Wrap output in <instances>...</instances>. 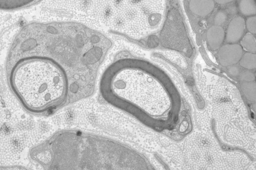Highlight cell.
I'll return each instance as SVG.
<instances>
[{
	"mask_svg": "<svg viewBox=\"0 0 256 170\" xmlns=\"http://www.w3.org/2000/svg\"><path fill=\"white\" fill-rule=\"evenodd\" d=\"M252 107L254 110L256 112V101L252 104Z\"/></svg>",
	"mask_w": 256,
	"mask_h": 170,
	"instance_id": "2e32d148",
	"label": "cell"
},
{
	"mask_svg": "<svg viewBox=\"0 0 256 170\" xmlns=\"http://www.w3.org/2000/svg\"><path fill=\"white\" fill-rule=\"evenodd\" d=\"M10 82L24 107L36 113L61 104L68 90L64 71L46 57H29L20 60L11 71Z\"/></svg>",
	"mask_w": 256,
	"mask_h": 170,
	"instance_id": "6da1fadb",
	"label": "cell"
},
{
	"mask_svg": "<svg viewBox=\"0 0 256 170\" xmlns=\"http://www.w3.org/2000/svg\"><path fill=\"white\" fill-rule=\"evenodd\" d=\"M246 27L251 34H256V16L248 18L246 22Z\"/></svg>",
	"mask_w": 256,
	"mask_h": 170,
	"instance_id": "30bf717a",
	"label": "cell"
},
{
	"mask_svg": "<svg viewBox=\"0 0 256 170\" xmlns=\"http://www.w3.org/2000/svg\"><path fill=\"white\" fill-rule=\"evenodd\" d=\"M189 8L194 14L205 17L210 14L214 8V0H190Z\"/></svg>",
	"mask_w": 256,
	"mask_h": 170,
	"instance_id": "5b68a950",
	"label": "cell"
},
{
	"mask_svg": "<svg viewBox=\"0 0 256 170\" xmlns=\"http://www.w3.org/2000/svg\"><path fill=\"white\" fill-rule=\"evenodd\" d=\"M242 48L238 44H226L221 47L218 51L219 62L224 67L233 65L240 61L242 56Z\"/></svg>",
	"mask_w": 256,
	"mask_h": 170,
	"instance_id": "7a4b0ae2",
	"label": "cell"
},
{
	"mask_svg": "<svg viewBox=\"0 0 256 170\" xmlns=\"http://www.w3.org/2000/svg\"><path fill=\"white\" fill-rule=\"evenodd\" d=\"M240 65L246 69L251 70L256 68V54L247 52L242 55L240 60Z\"/></svg>",
	"mask_w": 256,
	"mask_h": 170,
	"instance_id": "ba28073f",
	"label": "cell"
},
{
	"mask_svg": "<svg viewBox=\"0 0 256 170\" xmlns=\"http://www.w3.org/2000/svg\"><path fill=\"white\" fill-rule=\"evenodd\" d=\"M206 37L210 48L214 50L219 48L222 44L225 37V33L220 26L214 25L208 29Z\"/></svg>",
	"mask_w": 256,
	"mask_h": 170,
	"instance_id": "277c9868",
	"label": "cell"
},
{
	"mask_svg": "<svg viewBox=\"0 0 256 170\" xmlns=\"http://www.w3.org/2000/svg\"><path fill=\"white\" fill-rule=\"evenodd\" d=\"M240 13L246 16L256 14V2L254 0H240L238 5Z\"/></svg>",
	"mask_w": 256,
	"mask_h": 170,
	"instance_id": "52a82bcc",
	"label": "cell"
},
{
	"mask_svg": "<svg viewBox=\"0 0 256 170\" xmlns=\"http://www.w3.org/2000/svg\"><path fill=\"white\" fill-rule=\"evenodd\" d=\"M228 74L232 77L238 76L240 74V69L238 66L232 65L228 69Z\"/></svg>",
	"mask_w": 256,
	"mask_h": 170,
	"instance_id": "4fadbf2b",
	"label": "cell"
},
{
	"mask_svg": "<svg viewBox=\"0 0 256 170\" xmlns=\"http://www.w3.org/2000/svg\"><path fill=\"white\" fill-rule=\"evenodd\" d=\"M236 8L234 7H230L229 9H228V11L230 12V13L232 14L236 12Z\"/></svg>",
	"mask_w": 256,
	"mask_h": 170,
	"instance_id": "9a60e30c",
	"label": "cell"
},
{
	"mask_svg": "<svg viewBox=\"0 0 256 170\" xmlns=\"http://www.w3.org/2000/svg\"><path fill=\"white\" fill-rule=\"evenodd\" d=\"M242 90L246 98L250 101H256V82L254 81L242 82Z\"/></svg>",
	"mask_w": 256,
	"mask_h": 170,
	"instance_id": "8992f818",
	"label": "cell"
},
{
	"mask_svg": "<svg viewBox=\"0 0 256 170\" xmlns=\"http://www.w3.org/2000/svg\"><path fill=\"white\" fill-rule=\"evenodd\" d=\"M226 19V14L222 11H218L214 18V23L215 25L220 26L222 25Z\"/></svg>",
	"mask_w": 256,
	"mask_h": 170,
	"instance_id": "7c38bea8",
	"label": "cell"
},
{
	"mask_svg": "<svg viewBox=\"0 0 256 170\" xmlns=\"http://www.w3.org/2000/svg\"><path fill=\"white\" fill-rule=\"evenodd\" d=\"M245 28L246 22L242 17L238 16L232 19L226 30V41L229 43L238 42L242 37Z\"/></svg>",
	"mask_w": 256,
	"mask_h": 170,
	"instance_id": "3957f363",
	"label": "cell"
},
{
	"mask_svg": "<svg viewBox=\"0 0 256 170\" xmlns=\"http://www.w3.org/2000/svg\"><path fill=\"white\" fill-rule=\"evenodd\" d=\"M242 48L248 52L256 53V39L251 33L246 34L240 41Z\"/></svg>",
	"mask_w": 256,
	"mask_h": 170,
	"instance_id": "9c48e42d",
	"label": "cell"
},
{
	"mask_svg": "<svg viewBox=\"0 0 256 170\" xmlns=\"http://www.w3.org/2000/svg\"><path fill=\"white\" fill-rule=\"evenodd\" d=\"M216 3L219 4H226L234 0H214Z\"/></svg>",
	"mask_w": 256,
	"mask_h": 170,
	"instance_id": "5bb4252c",
	"label": "cell"
},
{
	"mask_svg": "<svg viewBox=\"0 0 256 170\" xmlns=\"http://www.w3.org/2000/svg\"><path fill=\"white\" fill-rule=\"evenodd\" d=\"M239 76L240 79L242 82L254 81L256 79L254 74L248 70L242 71Z\"/></svg>",
	"mask_w": 256,
	"mask_h": 170,
	"instance_id": "8fae6325",
	"label": "cell"
}]
</instances>
